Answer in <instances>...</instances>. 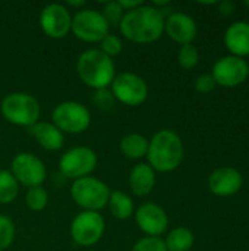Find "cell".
I'll use <instances>...</instances> for the list:
<instances>
[{"mask_svg": "<svg viewBox=\"0 0 249 251\" xmlns=\"http://www.w3.org/2000/svg\"><path fill=\"white\" fill-rule=\"evenodd\" d=\"M166 18L160 9L153 4H142L134 10L125 12L119 25L120 34L136 44H150L161 38L164 34Z\"/></svg>", "mask_w": 249, "mask_h": 251, "instance_id": "1", "label": "cell"}, {"mask_svg": "<svg viewBox=\"0 0 249 251\" xmlns=\"http://www.w3.org/2000/svg\"><path fill=\"white\" fill-rule=\"evenodd\" d=\"M185 156L182 138L173 129H160L148 141L147 163L161 174L176 171Z\"/></svg>", "mask_w": 249, "mask_h": 251, "instance_id": "2", "label": "cell"}, {"mask_svg": "<svg viewBox=\"0 0 249 251\" xmlns=\"http://www.w3.org/2000/svg\"><path fill=\"white\" fill-rule=\"evenodd\" d=\"M76 72L79 79L92 90L109 88L116 76V66L112 57L100 49H88L78 56Z\"/></svg>", "mask_w": 249, "mask_h": 251, "instance_id": "3", "label": "cell"}, {"mask_svg": "<svg viewBox=\"0 0 249 251\" xmlns=\"http://www.w3.org/2000/svg\"><path fill=\"white\" fill-rule=\"evenodd\" d=\"M0 112L7 122L16 126L31 128L38 122L41 106L32 94L15 91L4 96L0 103Z\"/></svg>", "mask_w": 249, "mask_h": 251, "instance_id": "4", "label": "cell"}, {"mask_svg": "<svg viewBox=\"0 0 249 251\" xmlns=\"http://www.w3.org/2000/svg\"><path fill=\"white\" fill-rule=\"evenodd\" d=\"M110 188L95 176H85L72 182L70 197L85 212L103 210L110 199Z\"/></svg>", "mask_w": 249, "mask_h": 251, "instance_id": "5", "label": "cell"}, {"mask_svg": "<svg viewBox=\"0 0 249 251\" xmlns=\"http://www.w3.org/2000/svg\"><path fill=\"white\" fill-rule=\"evenodd\" d=\"M53 125L63 134H82L91 125V113L79 101L66 100L59 103L51 112Z\"/></svg>", "mask_w": 249, "mask_h": 251, "instance_id": "6", "label": "cell"}, {"mask_svg": "<svg viewBox=\"0 0 249 251\" xmlns=\"http://www.w3.org/2000/svg\"><path fill=\"white\" fill-rule=\"evenodd\" d=\"M110 91L119 103L131 107H138L145 103L148 97V85L142 76L134 72H119L116 74Z\"/></svg>", "mask_w": 249, "mask_h": 251, "instance_id": "7", "label": "cell"}, {"mask_svg": "<svg viewBox=\"0 0 249 251\" xmlns=\"http://www.w3.org/2000/svg\"><path fill=\"white\" fill-rule=\"evenodd\" d=\"M97 168V154L92 149L76 146L66 150L59 160L60 174L72 181L91 176Z\"/></svg>", "mask_w": 249, "mask_h": 251, "instance_id": "8", "label": "cell"}, {"mask_svg": "<svg viewBox=\"0 0 249 251\" xmlns=\"http://www.w3.org/2000/svg\"><path fill=\"white\" fill-rule=\"evenodd\" d=\"M109 24L100 10L79 9L72 16V34L85 43H100L109 34Z\"/></svg>", "mask_w": 249, "mask_h": 251, "instance_id": "9", "label": "cell"}, {"mask_svg": "<svg viewBox=\"0 0 249 251\" xmlns=\"http://www.w3.org/2000/svg\"><path fill=\"white\" fill-rule=\"evenodd\" d=\"M106 231V222L100 212H81L70 224V237L81 247L95 246Z\"/></svg>", "mask_w": 249, "mask_h": 251, "instance_id": "10", "label": "cell"}, {"mask_svg": "<svg viewBox=\"0 0 249 251\" xmlns=\"http://www.w3.org/2000/svg\"><path fill=\"white\" fill-rule=\"evenodd\" d=\"M10 174L19 185L26 188L41 187L45 181L47 169L40 157L32 153H18L10 163Z\"/></svg>", "mask_w": 249, "mask_h": 251, "instance_id": "11", "label": "cell"}, {"mask_svg": "<svg viewBox=\"0 0 249 251\" xmlns=\"http://www.w3.org/2000/svg\"><path fill=\"white\" fill-rule=\"evenodd\" d=\"M211 75L216 81V85L225 88H235L248 79L249 65L245 59L229 54L219 59L213 65Z\"/></svg>", "mask_w": 249, "mask_h": 251, "instance_id": "12", "label": "cell"}, {"mask_svg": "<svg viewBox=\"0 0 249 251\" xmlns=\"http://www.w3.org/2000/svg\"><path fill=\"white\" fill-rule=\"evenodd\" d=\"M40 26L43 32L50 38H65L70 32L72 26L70 10L60 3L45 4L40 13Z\"/></svg>", "mask_w": 249, "mask_h": 251, "instance_id": "13", "label": "cell"}, {"mask_svg": "<svg viewBox=\"0 0 249 251\" xmlns=\"http://www.w3.org/2000/svg\"><path fill=\"white\" fill-rule=\"evenodd\" d=\"M135 222L147 237L161 238L169 228V216L166 210L156 203H144L135 210Z\"/></svg>", "mask_w": 249, "mask_h": 251, "instance_id": "14", "label": "cell"}, {"mask_svg": "<svg viewBox=\"0 0 249 251\" xmlns=\"http://www.w3.org/2000/svg\"><path fill=\"white\" fill-rule=\"evenodd\" d=\"M164 32L175 43L185 46L192 44L198 34L197 22L192 16L183 12H172L164 22Z\"/></svg>", "mask_w": 249, "mask_h": 251, "instance_id": "15", "label": "cell"}, {"mask_svg": "<svg viewBox=\"0 0 249 251\" xmlns=\"http://www.w3.org/2000/svg\"><path fill=\"white\" fill-rule=\"evenodd\" d=\"M244 185L242 174L230 166L217 168L208 176V188L217 197L235 196Z\"/></svg>", "mask_w": 249, "mask_h": 251, "instance_id": "16", "label": "cell"}, {"mask_svg": "<svg viewBox=\"0 0 249 251\" xmlns=\"http://www.w3.org/2000/svg\"><path fill=\"white\" fill-rule=\"evenodd\" d=\"M225 46L232 56H249V22L236 21L230 24L225 32Z\"/></svg>", "mask_w": 249, "mask_h": 251, "instance_id": "17", "label": "cell"}, {"mask_svg": "<svg viewBox=\"0 0 249 251\" xmlns=\"http://www.w3.org/2000/svg\"><path fill=\"white\" fill-rule=\"evenodd\" d=\"M29 132L35 138V141L47 151H57L65 144V134L51 122L38 121L29 128Z\"/></svg>", "mask_w": 249, "mask_h": 251, "instance_id": "18", "label": "cell"}, {"mask_svg": "<svg viewBox=\"0 0 249 251\" xmlns=\"http://www.w3.org/2000/svg\"><path fill=\"white\" fill-rule=\"evenodd\" d=\"M156 171L148 163H138L129 174L131 191L138 197L148 196L156 187Z\"/></svg>", "mask_w": 249, "mask_h": 251, "instance_id": "19", "label": "cell"}, {"mask_svg": "<svg viewBox=\"0 0 249 251\" xmlns=\"http://www.w3.org/2000/svg\"><path fill=\"white\" fill-rule=\"evenodd\" d=\"M148 138L144 137L142 134L138 132H131L126 134L119 144L120 153L131 160H138L142 157H147V151H148Z\"/></svg>", "mask_w": 249, "mask_h": 251, "instance_id": "20", "label": "cell"}, {"mask_svg": "<svg viewBox=\"0 0 249 251\" xmlns=\"http://www.w3.org/2000/svg\"><path fill=\"white\" fill-rule=\"evenodd\" d=\"M107 206L112 216L119 221H126L135 213L134 200L131 199L129 194L123 191H112Z\"/></svg>", "mask_w": 249, "mask_h": 251, "instance_id": "21", "label": "cell"}, {"mask_svg": "<svg viewBox=\"0 0 249 251\" xmlns=\"http://www.w3.org/2000/svg\"><path fill=\"white\" fill-rule=\"evenodd\" d=\"M163 241L167 251H189L194 247L195 238L191 229L185 226H178L172 229Z\"/></svg>", "mask_w": 249, "mask_h": 251, "instance_id": "22", "label": "cell"}, {"mask_svg": "<svg viewBox=\"0 0 249 251\" xmlns=\"http://www.w3.org/2000/svg\"><path fill=\"white\" fill-rule=\"evenodd\" d=\"M19 193V184L10 171H0V204H10L16 200Z\"/></svg>", "mask_w": 249, "mask_h": 251, "instance_id": "23", "label": "cell"}, {"mask_svg": "<svg viewBox=\"0 0 249 251\" xmlns=\"http://www.w3.org/2000/svg\"><path fill=\"white\" fill-rule=\"evenodd\" d=\"M25 203L29 210L32 212H41L48 204V193L43 187H34L28 188L25 194Z\"/></svg>", "mask_w": 249, "mask_h": 251, "instance_id": "24", "label": "cell"}, {"mask_svg": "<svg viewBox=\"0 0 249 251\" xmlns=\"http://www.w3.org/2000/svg\"><path fill=\"white\" fill-rule=\"evenodd\" d=\"M178 62H179L181 68L185 69V71H191V69L197 68L198 62H200L198 49L194 44L181 46V49L178 51Z\"/></svg>", "mask_w": 249, "mask_h": 251, "instance_id": "25", "label": "cell"}, {"mask_svg": "<svg viewBox=\"0 0 249 251\" xmlns=\"http://www.w3.org/2000/svg\"><path fill=\"white\" fill-rule=\"evenodd\" d=\"M15 224L13 221L6 216V215H0V251L7 250L12 243L15 241Z\"/></svg>", "mask_w": 249, "mask_h": 251, "instance_id": "26", "label": "cell"}, {"mask_svg": "<svg viewBox=\"0 0 249 251\" xmlns=\"http://www.w3.org/2000/svg\"><path fill=\"white\" fill-rule=\"evenodd\" d=\"M100 12H101L103 18L106 19V22L109 24V26H119L123 19V15H125V10L120 7L117 0L104 3L103 9Z\"/></svg>", "mask_w": 249, "mask_h": 251, "instance_id": "27", "label": "cell"}, {"mask_svg": "<svg viewBox=\"0 0 249 251\" xmlns=\"http://www.w3.org/2000/svg\"><path fill=\"white\" fill-rule=\"evenodd\" d=\"M100 50L104 53V54H107L109 57H114V56H117V54H120L122 53V50H123V43H122V40L116 35V34H107L101 41H100Z\"/></svg>", "mask_w": 249, "mask_h": 251, "instance_id": "28", "label": "cell"}, {"mask_svg": "<svg viewBox=\"0 0 249 251\" xmlns=\"http://www.w3.org/2000/svg\"><path fill=\"white\" fill-rule=\"evenodd\" d=\"M131 251H167L163 238L158 237H144L135 243Z\"/></svg>", "mask_w": 249, "mask_h": 251, "instance_id": "29", "label": "cell"}, {"mask_svg": "<svg viewBox=\"0 0 249 251\" xmlns=\"http://www.w3.org/2000/svg\"><path fill=\"white\" fill-rule=\"evenodd\" d=\"M92 100L94 103L103 109V110H107V109H112L113 104H114V97L112 94V91L109 88H103V90H95L94 96H92Z\"/></svg>", "mask_w": 249, "mask_h": 251, "instance_id": "30", "label": "cell"}, {"mask_svg": "<svg viewBox=\"0 0 249 251\" xmlns=\"http://www.w3.org/2000/svg\"><path fill=\"white\" fill-rule=\"evenodd\" d=\"M216 88V81L211 74H203L195 79V90L200 94H208Z\"/></svg>", "mask_w": 249, "mask_h": 251, "instance_id": "31", "label": "cell"}, {"mask_svg": "<svg viewBox=\"0 0 249 251\" xmlns=\"http://www.w3.org/2000/svg\"><path fill=\"white\" fill-rule=\"evenodd\" d=\"M217 7H219V12L223 16H230V15H233V12L236 9V4L232 0H223L220 3H217Z\"/></svg>", "mask_w": 249, "mask_h": 251, "instance_id": "32", "label": "cell"}, {"mask_svg": "<svg viewBox=\"0 0 249 251\" xmlns=\"http://www.w3.org/2000/svg\"><path fill=\"white\" fill-rule=\"evenodd\" d=\"M120 7L125 10V12H129V10H134L139 6H142L144 3L141 0H117Z\"/></svg>", "mask_w": 249, "mask_h": 251, "instance_id": "33", "label": "cell"}, {"mask_svg": "<svg viewBox=\"0 0 249 251\" xmlns=\"http://www.w3.org/2000/svg\"><path fill=\"white\" fill-rule=\"evenodd\" d=\"M68 6L70 7H84L85 6V0H78V1H73V0H68L66 3Z\"/></svg>", "mask_w": 249, "mask_h": 251, "instance_id": "34", "label": "cell"}, {"mask_svg": "<svg viewBox=\"0 0 249 251\" xmlns=\"http://www.w3.org/2000/svg\"><path fill=\"white\" fill-rule=\"evenodd\" d=\"M244 4H245L247 7H249V0H247V1H244Z\"/></svg>", "mask_w": 249, "mask_h": 251, "instance_id": "35", "label": "cell"}]
</instances>
